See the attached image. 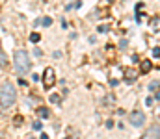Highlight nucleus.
I'll return each mask as SVG.
<instances>
[{"label": "nucleus", "instance_id": "10", "mask_svg": "<svg viewBox=\"0 0 160 139\" xmlns=\"http://www.w3.org/2000/svg\"><path fill=\"white\" fill-rule=\"evenodd\" d=\"M60 100H62L60 95H50V102H52V104H60Z\"/></svg>", "mask_w": 160, "mask_h": 139}, {"label": "nucleus", "instance_id": "4", "mask_svg": "<svg viewBox=\"0 0 160 139\" xmlns=\"http://www.w3.org/2000/svg\"><path fill=\"white\" fill-rule=\"evenodd\" d=\"M128 123L132 124V126H143V123H145V115H143V111H132V113H128Z\"/></svg>", "mask_w": 160, "mask_h": 139}, {"label": "nucleus", "instance_id": "5", "mask_svg": "<svg viewBox=\"0 0 160 139\" xmlns=\"http://www.w3.org/2000/svg\"><path fill=\"white\" fill-rule=\"evenodd\" d=\"M142 139H160V124H151L145 132Z\"/></svg>", "mask_w": 160, "mask_h": 139}, {"label": "nucleus", "instance_id": "13", "mask_svg": "<svg viewBox=\"0 0 160 139\" xmlns=\"http://www.w3.org/2000/svg\"><path fill=\"white\" fill-rule=\"evenodd\" d=\"M149 87H151V89H153V91H155V89H157V87H160V84H158V82H151V86H149Z\"/></svg>", "mask_w": 160, "mask_h": 139}, {"label": "nucleus", "instance_id": "12", "mask_svg": "<svg viewBox=\"0 0 160 139\" xmlns=\"http://www.w3.org/2000/svg\"><path fill=\"white\" fill-rule=\"evenodd\" d=\"M50 22H52V21H50L48 17H45V19L41 21V24H43V26H50Z\"/></svg>", "mask_w": 160, "mask_h": 139}, {"label": "nucleus", "instance_id": "3", "mask_svg": "<svg viewBox=\"0 0 160 139\" xmlns=\"http://www.w3.org/2000/svg\"><path fill=\"white\" fill-rule=\"evenodd\" d=\"M54 84H56V72L52 67H47L43 71V87L50 89V87H54Z\"/></svg>", "mask_w": 160, "mask_h": 139}, {"label": "nucleus", "instance_id": "9", "mask_svg": "<svg viewBox=\"0 0 160 139\" xmlns=\"http://www.w3.org/2000/svg\"><path fill=\"white\" fill-rule=\"evenodd\" d=\"M6 65H8V56L0 50V67H6Z\"/></svg>", "mask_w": 160, "mask_h": 139}, {"label": "nucleus", "instance_id": "15", "mask_svg": "<svg viewBox=\"0 0 160 139\" xmlns=\"http://www.w3.org/2000/svg\"><path fill=\"white\" fill-rule=\"evenodd\" d=\"M153 54H155V56H160V48H155V50H153Z\"/></svg>", "mask_w": 160, "mask_h": 139}, {"label": "nucleus", "instance_id": "1", "mask_svg": "<svg viewBox=\"0 0 160 139\" xmlns=\"http://www.w3.org/2000/svg\"><path fill=\"white\" fill-rule=\"evenodd\" d=\"M13 65H15L17 74H21V76H22V74H28L30 69H32V61H30L28 52L22 50V48L15 50V54H13Z\"/></svg>", "mask_w": 160, "mask_h": 139}, {"label": "nucleus", "instance_id": "14", "mask_svg": "<svg viewBox=\"0 0 160 139\" xmlns=\"http://www.w3.org/2000/svg\"><path fill=\"white\" fill-rule=\"evenodd\" d=\"M34 128L36 130H41V123H34Z\"/></svg>", "mask_w": 160, "mask_h": 139}, {"label": "nucleus", "instance_id": "2", "mask_svg": "<svg viewBox=\"0 0 160 139\" xmlns=\"http://www.w3.org/2000/svg\"><path fill=\"white\" fill-rule=\"evenodd\" d=\"M17 100V89L11 82H4L2 87H0V106L6 109V108H11Z\"/></svg>", "mask_w": 160, "mask_h": 139}, {"label": "nucleus", "instance_id": "8", "mask_svg": "<svg viewBox=\"0 0 160 139\" xmlns=\"http://www.w3.org/2000/svg\"><path fill=\"white\" fill-rule=\"evenodd\" d=\"M136 80V72L130 69V71H127V82H134Z\"/></svg>", "mask_w": 160, "mask_h": 139}, {"label": "nucleus", "instance_id": "16", "mask_svg": "<svg viewBox=\"0 0 160 139\" xmlns=\"http://www.w3.org/2000/svg\"><path fill=\"white\" fill-rule=\"evenodd\" d=\"M155 98H157V100H160V91L157 93V95H155Z\"/></svg>", "mask_w": 160, "mask_h": 139}, {"label": "nucleus", "instance_id": "11", "mask_svg": "<svg viewBox=\"0 0 160 139\" xmlns=\"http://www.w3.org/2000/svg\"><path fill=\"white\" fill-rule=\"evenodd\" d=\"M39 34H36V32H34V34H32V35H30V41H32V43H39Z\"/></svg>", "mask_w": 160, "mask_h": 139}, {"label": "nucleus", "instance_id": "6", "mask_svg": "<svg viewBox=\"0 0 160 139\" xmlns=\"http://www.w3.org/2000/svg\"><path fill=\"white\" fill-rule=\"evenodd\" d=\"M38 115H39L41 119H48V117H50V111H48L47 108H39V109H38Z\"/></svg>", "mask_w": 160, "mask_h": 139}, {"label": "nucleus", "instance_id": "7", "mask_svg": "<svg viewBox=\"0 0 160 139\" xmlns=\"http://www.w3.org/2000/svg\"><path fill=\"white\" fill-rule=\"evenodd\" d=\"M151 67H153V65H151V61H149V59H143V63H142V72H149V71H151Z\"/></svg>", "mask_w": 160, "mask_h": 139}]
</instances>
